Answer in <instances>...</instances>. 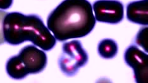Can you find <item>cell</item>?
<instances>
[{"label":"cell","mask_w":148,"mask_h":83,"mask_svg":"<svg viewBox=\"0 0 148 83\" xmlns=\"http://www.w3.org/2000/svg\"><path fill=\"white\" fill-rule=\"evenodd\" d=\"M97 51L101 57L106 59H112L118 53L116 42L112 39H104L99 43Z\"/></svg>","instance_id":"obj_9"},{"label":"cell","mask_w":148,"mask_h":83,"mask_svg":"<svg viewBox=\"0 0 148 83\" xmlns=\"http://www.w3.org/2000/svg\"><path fill=\"white\" fill-rule=\"evenodd\" d=\"M92 8L97 22L116 24L123 19V5L117 0H98L94 3Z\"/></svg>","instance_id":"obj_4"},{"label":"cell","mask_w":148,"mask_h":83,"mask_svg":"<svg viewBox=\"0 0 148 83\" xmlns=\"http://www.w3.org/2000/svg\"><path fill=\"white\" fill-rule=\"evenodd\" d=\"M6 71L10 77L16 80H21L29 74L18 55L13 56L8 60L6 64Z\"/></svg>","instance_id":"obj_8"},{"label":"cell","mask_w":148,"mask_h":83,"mask_svg":"<svg viewBox=\"0 0 148 83\" xmlns=\"http://www.w3.org/2000/svg\"><path fill=\"white\" fill-rule=\"evenodd\" d=\"M148 29L147 27H144L140 30L136 36V42L137 45L142 47L144 51L147 52L148 45Z\"/></svg>","instance_id":"obj_10"},{"label":"cell","mask_w":148,"mask_h":83,"mask_svg":"<svg viewBox=\"0 0 148 83\" xmlns=\"http://www.w3.org/2000/svg\"><path fill=\"white\" fill-rule=\"evenodd\" d=\"M127 18L140 25H148V0L133 1L127 6Z\"/></svg>","instance_id":"obj_7"},{"label":"cell","mask_w":148,"mask_h":83,"mask_svg":"<svg viewBox=\"0 0 148 83\" xmlns=\"http://www.w3.org/2000/svg\"><path fill=\"white\" fill-rule=\"evenodd\" d=\"M126 64L133 69L136 82L146 83L148 81V55L136 45L129 46L124 54Z\"/></svg>","instance_id":"obj_5"},{"label":"cell","mask_w":148,"mask_h":83,"mask_svg":"<svg viewBox=\"0 0 148 83\" xmlns=\"http://www.w3.org/2000/svg\"><path fill=\"white\" fill-rule=\"evenodd\" d=\"M7 12L0 9V45L4 44L5 42L4 38V33H3V21Z\"/></svg>","instance_id":"obj_11"},{"label":"cell","mask_w":148,"mask_h":83,"mask_svg":"<svg viewBox=\"0 0 148 83\" xmlns=\"http://www.w3.org/2000/svg\"><path fill=\"white\" fill-rule=\"evenodd\" d=\"M18 55L29 74H38L46 67L47 55L35 45L25 46L21 49Z\"/></svg>","instance_id":"obj_6"},{"label":"cell","mask_w":148,"mask_h":83,"mask_svg":"<svg viewBox=\"0 0 148 83\" xmlns=\"http://www.w3.org/2000/svg\"><path fill=\"white\" fill-rule=\"evenodd\" d=\"M96 19L87 0H64L49 15L47 26L60 42L84 37L95 28Z\"/></svg>","instance_id":"obj_1"},{"label":"cell","mask_w":148,"mask_h":83,"mask_svg":"<svg viewBox=\"0 0 148 83\" xmlns=\"http://www.w3.org/2000/svg\"><path fill=\"white\" fill-rule=\"evenodd\" d=\"M3 33L5 42L12 45L29 41L43 51H49L56 44V39L42 20L36 15L8 13L3 21Z\"/></svg>","instance_id":"obj_2"},{"label":"cell","mask_w":148,"mask_h":83,"mask_svg":"<svg viewBox=\"0 0 148 83\" xmlns=\"http://www.w3.org/2000/svg\"><path fill=\"white\" fill-rule=\"evenodd\" d=\"M88 55L79 40H72L63 44L62 53L58 59V65L64 74L75 75L79 69L88 61Z\"/></svg>","instance_id":"obj_3"},{"label":"cell","mask_w":148,"mask_h":83,"mask_svg":"<svg viewBox=\"0 0 148 83\" xmlns=\"http://www.w3.org/2000/svg\"><path fill=\"white\" fill-rule=\"evenodd\" d=\"M13 4V0H0V9L5 10L10 8Z\"/></svg>","instance_id":"obj_12"}]
</instances>
